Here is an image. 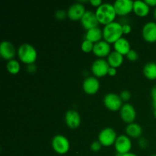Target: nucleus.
<instances>
[{"mask_svg":"<svg viewBox=\"0 0 156 156\" xmlns=\"http://www.w3.org/2000/svg\"><path fill=\"white\" fill-rule=\"evenodd\" d=\"M117 69L113 68V67H110L109 70H108V74L110 76H114L117 74Z\"/></svg>","mask_w":156,"mask_h":156,"instance_id":"72a5a7b5","label":"nucleus"},{"mask_svg":"<svg viewBox=\"0 0 156 156\" xmlns=\"http://www.w3.org/2000/svg\"><path fill=\"white\" fill-rule=\"evenodd\" d=\"M153 15H154V18H155V20H156V7H155V10H154V13H153Z\"/></svg>","mask_w":156,"mask_h":156,"instance_id":"58836bf2","label":"nucleus"},{"mask_svg":"<svg viewBox=\"0 0 156 156\" xmlns=\"http://www.w3.org/2000/svg\"><path fill=\"white\" fill-rule=\"evenodd\" d=\"M101 147L102 145L101 144V143L98 140H96V141L93 142L91 144V146H90L91 151H93V152H98V151L101 150Z\"/></svg>","mask_w":156,"mask_h":156,"instance_id":"c85d7f7f","label":"nucleus"},{"mask_svg":"<svg viewBox=\"0 0 156 156\" xmlns=\"http://www.w3.org/2000/svg\"><path fill=\"white\" fill-rule=\"evenodd\" d=\"M150 156H156V154H155V155H150Z\"/></svg>","mask_w":156,"mask_h":156,"instance_id":"a19ab883","label":"nucleus"},{"mask_svg":"<svg viewBox=\"0 0 156 156\" xmlns=\"http://www.w3.org/2000/svg\"><path fill=\"white\" fill-rule=\"evenodd\" d=\"M151 97H152V102H156V85L151 90Z\"/></svg>","mask_w":156,"mask_h":156,"instance_id":"473e14b6","label":"nucleus"},{"mask_svg":"<svg viewBox=\"0 0 156 156\" xmlns=\"http://www.w3.org/2000/svg\"><path fill=\"white\" fill-rule=\"evenodd\" d=\"M52 148L59 155H65L69 151L70 143L68 139L63 135L58 134L52 140Z\"/></svg>","mask_w":156,"mask_h":156,"instance_id":"20e7f679","label":"nucleus"},{"mask_svg":"<svg viewBox=\"0 0 156 156\" xmlns=\"http://www.w3.org/2000/svg\"><path fill=\"white\" fill-rule=\"evenodd\" d=\"M65 122L70 129H76L81 124L80 114L75 110H69L65 114Z\"/></svg>","mask_w":156,"mask_h":156,"instance_id":"f3484780","label":"nucleus"},{"mask_svg":"<svg viewBox=\"0 0 156 156\" xmlns=\"http://www.w3.org/2000/svg\"><path fill=\"white\" fill-rule=\"evenodd\" d=\"M110 66L108 61L104 59H98L93 62L91 65V73L96 78L104 77L108 74Z\"/></svg>","mask_w":156,"mask_h":156,"instance_id":"6e6552de","label":"nucleus"},{"mask_svg":"<svg viewBox=\"0 0 156 156\" xmlns=\"http://www.w3.org/2000/svg\"><path fill=\"white\" fill-rule=\"evenodd\" d=\"M120 117L127 124L134 123L136 118V111L135 108L131 104L126 103L120 110Z\"/></svg>","mask_w":156,"mask_h":156,"instance_id":"1a4fd4ad","label":"nucleus"},{"mask_svg":"<svg viewBox=\"0 0 156 156\" xmlns=\"http://www.w3.org/2000/svg\"><path fill=\"white\" fill-rule=\"evenodd\" d=\"M6 69H7L8 72L10 74L17 75L20 72L21 66H20L19 62L16 60V59H13L8 61L7 65H6Z\"/></svg>","mask_w":156,"mask_h":156,"instance_id":"b1692460","label":"nucleus"},{"mask_svg":"<svg viewBox=\"0 0 156 156\" xmlns=\"http://www.w3.org/2000/svg\"><path fill=\"white\" fill-rule=\"evenodd\" d=\"M85 12L86 10L84 5L79 2L73 3L69 6L67 11V16L72 21H79V20L81 21Z\"/></svg>","mask_w":156,"mask_h":156,"instance_id":"9d476101","label":"nucleus"},{"mask_svg":"<svg viewBox=\"0 0 156 156\" xmlns=\"http://www.w3.org/2000/svg\"><path fill=\"white\" fill-rule=\"evenodd\" d=\"M102 38H103V30H101L99 27L88 30L85 35V40H88L94 44L101 41Z\"/></svg>","mask_w":156,"mask_h":156,"instance_id":"aec40b11","label":"nucleus"},{"mask_svg":"<svg viewBox=\"0 0 156 156\" xmlns=\"http://www.w3.org/2000/svg\"><path fill=\"white\" fill-rule=\"evenodd\" d=\"M95 15L99 23L105 25L114 21V19L117 16L114 5L108 2L103 3L101 5L97 8L95 11Z\"/></svg>","mask_w":156,"mask_h":156,"instance_id":"f257e3e1","label":"nucleus"},{"mask_svg":"<svg viewBox=\"0 0 156 156\" xmlns=\"http://www.w3.org/2000/svg\"><path fill=\"white\" fill-rule=\"evenodd\" d=\"M27 71L29 73H34L36 71V66H34V64H31V65L27 66Z\"/></svg>","mask_w":156,"mask_h":156,"instance_id":"f704fd0d","label":"nucleus"},{"mask_svg":"<svg viewBox=\"0 0 156 156\" xmlns=\"http://www.w3.org/2000/svg\"><path fill=\"white\" fill-rule=\"evenodd\" d=\"M114 148L117 154L120 155H124L130 152L132 148V142L130 138L126 135H120L117 136L114 143Z\"/></svg>","mask_w":156,"mask_h":156,"instance_id":"0eeeda50","label":"nucleus"},{"mask_svg":"<svg viewBox=\"0 0 156 156\" xmlns=\"http://www.w3.org/2000/svg\"><path fill=\"white\" fill-rule=\"evenodd\" d=\"M94 45V43L91 42V41H88V40H85V41H83V42L82 43L81 48H82V51L85 52V53H90V52L93 51Z\"/></svg>","mask_w":156,"mask_h":156,"instance_id":"393cba45","label":"nucleus"},{"mask_svg":"<svg viewBox=\"0 0 156 156\" xmlns=\"http://www.w3.org/2000/svg\"><path fill=\"white\" fill-rule=\"evenodd\" d=\"M111 44H108L105 41H101L94 44L92 52L96 56L102 59V58L109 56L110 53H111Z\"/></svg>","mask_w":156,"mask_h":156,"instance_id":"2eb2a0df","label":"nucleus"},{"mask_svg":"<svg viewBox=\"0 0 156 156\" xmlns=\"http://www.w3.org/2000/svg\"><path fill=\"white\" fill-rule=\"evenodd\" d=\"M107 61H108L110 67L117 69L123 64V56L120 53H117V52L113 51L108 56V60Z\"/></svg>","mask_w":156,"mask_h":156,"instance_id":"4be33fe9","label":"nucleus"},{"mask_svg":"<svg viewBox=\"0 0 156 156\" xmlns=\"http://www.w3.org/2000/svg\"><path fill=\"white\" fill-rule=\"evenodd\" d=\"M104 105L111 111H117L121 109L123 106V101L120 95L114 93H108L104 98Z\"/></svg>","mask_w":156,"mask_h":156,"instance_id":"423d86ee","label":"nucleus"},{"mask_svg":"<svg viewBox=\"0 0 156 156\" xmlns=\"http://www.w3.org/2000/svg\"><path fill=\"white\" fill-rule=\"evenodd\" d=\"M17 53L20 61L27 65L34 64L37 59V52L36 49L29 44H21L18 47Z\"/></svg>","mask_w":156,"mask_h":156,"instance_id":"7ed1b4c3","label":"nucleus"},{"mask_svg":"<svg viewBox=\"0 0 156 156\" xmlns=\"http://www.w3.org/2000/svg\"><path fill=\"white\" fill-rule=\"evenodd\" d=\"M126 56L128 60H129L130 62H135L139 58V55L137 53V52L133 50H130V51L126 54Z\"/></svg>","mask_w":156,"mask_h":156,"instance_id":"a878e982","label":"nucleus"},{"mask_svg":"<svg viewBox=\"0 0 156 156\" xmlns=\"http://www.w3.org/2000/svg\"><path fill=\"white\" fill-rule=\"evenodd\" d=\"M152 107H153L154 110L156 109V102H152Z\"/></svg>","mask_w":156,"mask_h":156,"instance_id":"4c0bfd02","label":"nucleus"},{"mask_svg":"<svg viewBox=\"0 0 156 156\" xmlns=\"http://www.w3.org/2000/svg\"><path fill=\"white\" fill-rule=\"evenodd\" d=\"M153 114H154V117H155V118H156V109L154 110V112H153Z\"/></svg>","mask_w":156,"mask_h":156,"instance_id":"ea45409f","label":"nucleus"},{"mask_svg":"<svg viewBox=\"0 0 156 156\" xmlns=\"http://www.w3.org/2000/svg\"><path fill=\"white\" fill-rule=\"evenodd\" d=\"M121 156H138V155H136V154L134 153H132V152H129V153L124 154V155H121Z\"/></svg>","mask_w":156,"mask_h":156,"instance_id":"e433bc0d","label":"nucleus"},{"mask_svg":"<svg viewBox=\"0 0 156 156\" xmlns=\"http://www.w3.org/2000/svg\"><path fill=\"white\" fill-rule=\"evenodd\" d=\"M82 88L86 94L92 95L98 91L100 88V82L94 76H89L83 81Z\"/></svg>","mask_w":156,"mask_h":156,"instance_id":"f8f14e48","label":"nucleus"},{"mask_svg":"<svg viewBox=\"0 0 156 156\" xmlns=\"http://www.w3.org/2000/svg\"><path fill=\"white\" fill-rule=\"evenodd\" d=\"M143 39L149 43L156 42V22L149 21L143 26L142 30Z\"/></svg>","mask_w":156,"mask_h":156,"instance_id":"4468645a","label":"nucleus"},{"mask_svg":"<svg viewBox=\"0 0 156 156\" xmlns=\"http://www.w3.org/2000/svg\"><path fill=\"white\" fill-rule=\"evenodd\" d=\"M126 135L132 138H140L143 134V128L140 124L132 123L127 124L125 129Z\"/></svg>","mask_w":156,"mask_h":156,"instance_id":"412c9836","label":"nucleus"},{"mask_svg":"<svg viewBox=\"0 0 156 156\" xmlns=\"http://www.w3.org/2000/svg\"><path fill=\"white\" fill-rule=\"evenodd\" d=\"M113 5L117 15L120 16H125L133 11V2L131 0H117Z\"/></svg>","mask_w":156,"mask_h":156,"instance_id":"9b49d317","label":"nucleus"},{"mask_svg":"<svg viewBox=\"0 0 156 156\" xmlns=\"http://www.w3.org/2000/svg\"><path fill=\"white\" fill-rule=\"evenodd\" d=\"M138 144L140 146V147L145 149L148 146V141L145 138H140L138 141Z\"/></svg>","mask_w":156,"mask_h":156,"instance_id":"7c9ffc66","label":"nucleus"},{"mask_svg":"<svg viewBox=\"0 0 156 156\" xmlns=\"http://www.w3.org/2000/svg\"><path fill=\"white\" fill-rule=\"evenodd\" d=\"M114 51L120 53L123 56H126L128 53L130 51V44L129 41L124 37H121L114 44Z\"/></svg>","mask_w":156,"mask_h":156,"instance_id":"a211bd4d","label":"nucleus"},{"mask_svg":"<svg viewBox=\"0 0 156 156\" xmlns=\"http://www.w3.org/2000/svg\"><path fill=\"white\" fill-rule=\"evenodd\" d=\"M16 50L15 47L11 42L4 41L0 44V55L5 60H11L15 57Z\"/></svg>","mask_w":156,"mask_h":156,"instance_id":"dca6fc26","label":"nucleus"},{"mask_svg":"<svg viewBox=\"0 0 156 156\" xmlns=\"http://www.w3.org/2000/svg\"><path fill=\"white\" fill-rule=\"evenodd\" d=\"M123 34L122 24L117 21H113L110 24L105 25L103 28L104 41L108 44H113L122 37Z\"/></svg>","mask_w":156,"mask_h":156,"instance_id":"f03ea898","label":"nucleus"},{"mask_svg":"<svg viewBox=\"0 0 156 156\" xmlns=\"http://www.w3.org/2000/svg\"><path fill=\"white\" fill-rule=\"evenodd\" d=\"M90 3H91L94 7L97 8H98L99 6L103 4L101 0H91V1H90Z\"/></svg>","mask_w":156,"mask_h":156,"instance_id":"2f4dec72","label":"nucleus"},{"mask_svg":"<svg viewBox=\"0 0 156 156\" xmlns=\"http://www.w3.org/2000/svg\"><path fill=\"white\" fill-rule=\"evenodd\" d=\"M133 12L140 17H146L150 12V7L145 1L137 0L133 2Z\"/></svg>","mask_w":156,"mask_h":156,"instance_id":"6ab92c4d","label":"nucleus"},{"mask_svg":"<svg viewBox=\"0 0 156 156\" xmlns=\"http://www.w3.org/2000/svg\"><path fill=\"white\" fill-rule=\"evenodd\" d=\"M146 3H147L148 5L150 7V6H152V7H156V0H146Z\"/></svg>","mask_w":156,"mask_h":156,"instance_id":"c9c22d12","label":"nucleus"},{"mask_svg":"<svg viewBox=\"0 0 156 156\" xmlns=\"http://www.w3.org/2000/svg\"><path fill=\"white\" fill-rule=\"evenodd\" d=\"M120 97L123 101H129L131 98L130 91H127V90L122 91L120 94Z\"/></svg>","mask_w":156,"mask_h":156,"instance_id":"cd10ccee","label":"nucleus"},{"mask_svg":"<svg viewBox=\"0 0 156 156\" xmlns=\"http://www.w3.org/2000/svg\"><path fill=\"white\" fill-rule=\"evenodd\" d=\"M122 29H123V33L124 34H128L132 30V27L129 24H122Z\"/></svg>","mask_w":156,"mask_h":156,"instance_id":"c756f323","label":"nucleus"},{"mask_svg":"<svg viewBox=\"0 0 156 156\" xmlns=\"http://www.w3.org/2000/svg\"><path fill=\"white\" fill-rule=\"evenodd\" d=\"M117 135L116 131L113 128L106 127L102 129L98 135V141L100 142L102 146L108 147L114 145Z\"/></svg>","mask_w":156,"mask_h":156,"instance_id":"39448f33","label":"nucleus"},{"mask_svg":"<svg viewBox=\"0 0 156 156\" xmlns=\"http://www.w3.org/2000/svg\"><path fill=\"white\" fill-rule=\"evenodd\" d=\"M67 16V12L66 11L62 10V9H59V10L56 11L55 13V17L56 19L58 20H64Z\"/></svg>","mask_w":156,"mask_h":156,"instance_id":"bb28decb","label":"nucleus"},{"mask_svg":"<svg viewBox=\"0 0 156 156\" xmlns=\"http://www.w3.org/2000/svg\"><path fill=\"white\" fill-rule=\"evenodd\" d=\"M143 74L149 80L156 79V63L149 62L143 67Z\"/></svg>","mask_w":156,"mask_h":156,"instance_id":"5701e85b","label":"nucleus"},{"mask_svg":"<svg viewBox=\"0 0 156 156\" xmlns=\"http://www.w3.org/2000/svg\"><path fill=\"white\" fill-rule=\"evenodd\" d=\"M81 24L84 28L88 30L91 28H94V27H98V24L100 23L98 20L95 12L88 10L85 12V15L81 19Z\"/></svg>","mask_w":156,"mask_h":156,"instance_id":"ddd939ff","label":"nucleus"}]
</instances>
